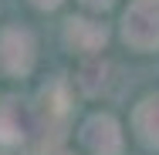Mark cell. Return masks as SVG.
I'll return each mask as SVG.
<instances>
[{"label": "cell", "mask_w": 159, "mask_h": 155, "mask_svg": "<svg viewBox=\"0 0 159 155\" xmlns=\"http://www.w3.org/2000/svg\"><path fill=\"white\" fill-rule=\"evenodd\" d=\"M122 34L135 51H152L159 47V3L156 0H135L125 10Z\"/></svg>", "instance_id": "obj_1"}, {"label": "cell", "mask_w": 159, "mask_h": 155, "mask_svg": "<svg viewBox=\"0 0 159 155\" xmlns=\"http://www.w3.org/2000/svg\"><path fill=\"white\" fill-rule=\"evenodd\" d=\"M0 64L10 74H27L34 67V37L20 27L0 34Z\"/></svg>", "instance_id": "obj_2"}, {"label": "cell", "mask_w": 159, "mask_h": 155, "mask_svg": "<svg viewBox=\"0 0 159 155\" xmlns=\"http://www.w3.org/2000/svg\"><path fill=\"white\" fill-rule=\"evenodd\" d=\"M85 3H88L92 10H105V7H112L115 0H85Z\"/></svg>", "instance_id": "obj_9"}, {"label": "cell", "mask_w": 159, "mask_h": 155, "mask_svg": "<svg viewBox=\"0 0 159 155\" xmlns=\"http://www.w3.org/2000/svg\"><path fill=\"white\" fill-rule=\"evenodd\" d=\"M41 101H44V111H48V115H64V111H68V98H64L61 84L44 88V91H41Z\"/></svg>", "instance_id": "obj_8"}, {"label": "cell", "mask_w": 159, "mask_h": 155, "mask_svg": "<svg viewBox=\"0 0 159 155\" xmlns=\"http://www.w3.org/2000/svg\"><path fill=\"white\" fill-rule=\"evenodd\" d=\"M64 37H68V44L78 47V51H98V47L105 44L108 34H105V27L95 24V20H81V17H75V20H68Z\"/></svg>", "instance_id": "obj_5"}, {"label": "cell", "mask_w": 159, "mask_h": 155, "mask_svg": "<svg viewBox=\"0 0 159 155\" xmlns=\"http://www.w3.org/2000/svg\"><path fill=\"white\" fill-rule=\"evenodd\" d=\"M105 74H108V64L105 61L85 64V67L78 71V88H81L85 94H98L102 88H105Z\"/></svg>", "instance_id": "obj_7"}, {"label": "cell", "mask_w": 159, "mask_h": 155, "mask_svg": "<svg viewBox=\"0 0 159 155\" xmlns=\"http://www.w3.org/2000/svg\"><path fill=\"white\" fill-rule=\"evenodd\" d=\"M135 131L146 145H159V94L156 98H146L139 108H135Z\"/></svg>", "instance_id": "obj_6"}, {"label": "cell", "mask_w": 159, "mask_h": 155, "mask_svg": "<svg viewBox=\"0 0 159 155\" xmlns=\"http://www.w3.org/2000/svg\"><path fill=\"white\" fill-rule=\"evenodd\" d=\"M81 142L92 155H119L122 152V131L112 115H95L81 128Z\"/></svg>", "instance_id": "obj_3"}, {"label": "cell", "mask_w": 159, "mask_h": 155, "mask_svg": "<svg viewBox=\"0 0 159 155\" xmlns=\"http://www.w3.org/2000/svg\"><path fill=\"white\" fill-rule=\"evenodd\" d=\"M34 118H31V108L17 98H7L0 101V142L3 145H17L31 135Z\"/></svg>", "instance_id": "obj_4"}, {"label": "cell", "mask_w": 159, "mask_h": 155, "mask_svg": "<svg viewBox=\"0 0 159 155\" xmlns=\"http://www.w3.org/2000/svg\"><path fill=\"white\" fill-rule=\"evenodd\" d=\"M58 3H61V0H34V7H48V10L58 7Z\"/></svg>", "instance_id": "obj_10"}]
</instances>
